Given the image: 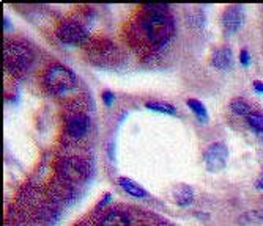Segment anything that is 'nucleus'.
I'll list each match as a JSON object with an SVG mask.
<instances>
[{
  "label": "nucleus",
  "instance_id": "20e7f679",
  "mask_svg": "<svg viewBox=\"0 0 263 226\" xmlns=\"http://www.w3.org/2000/svg\"><path fill=\"white\" fill-rule=\"evenodd\" d=\"M60 176L68 182H82L88 176V167L84 160L78 157H69L63 160L59 167Z\"/></svg>",
  "mask_w": 263,
  "mask_h": 226
},
{
  "label": "nucleus",
  "instance_id": "423d86ee",
  "mask_svg": "<svg viewBox=\"0 0 263 226\" xmlns=\"http://www.w3.org/2000/svg\"><path fill=\"white\" fill-rule=\"evenodd\" d=\"M87 38L84 25L76 20H66L59 29V39L65 44H81Z\"/></svg>",
  "mask_w": 263,
  "mask_h": 226
},
{
  "label": "nucleus",
  "instance_id": "6e6552de",
  "mask_svg": "<svg viewBox=\"0 0 263 226\" xmlns=\"http://www.w3.org/2000/svg\"><path fill=\"white\" fill-rule=\"evenodd\" d=\"M241 22H243V11L240 7L233 5V7L226 10V13L222 16V24H224V29L227 33L236 32L241 27Z\"/></svg>",
  "mask_w": 263,
  "mask_h": 226
},
{
  "label": "nucleus",
  "instance_id": "a211bd4d",
  "mask_svg": "<svg viewBox=\"0 0 263 226\" xmlns=\"http://www.w3.org/2000/svg\"><path fill=\"white\" fill-rule=\"evenodd\" d=\"M103 99L106 100V104H107V106H110V104H112V100H114V94H112L110 91H104V93H103Z\"/></svg>",
  "mask_w": 263,
  "mask_h": 226
},
{
  "label": "nucleus",
  "instance_id": "f257e3e1",
  "mask_svg": "<svg viewBox=\"0 0 263 226\" xmlns=\"http://www.w3.org/2000/svg\"><path fill=\"white\" fill-rule=\"evenodd\" d=\"M153 11L143 20V30H145L148 39L155 44H161L169 39L174 30V20L167 14L165 7L162 5H150Z\"/></svg>",
  "mask_w": 263,
  "mask_h": 226
},
{
  "label": "nucleus",
  "instance_id": "9b49d317",
  "mask_svg": "<svg viewBox=\"0 0 263 226\" xmlns=\"http://www.w3.org/2000/svg\"><path fill=\"white\" fill-rule=\"evenodd\" d=\"M120 186H122V189L126 192V193H129V195H133V196H136V198H143V196H147V192L143 190L137 182H134L133 179H128V178H120Z\"/></svg>",
  "mask_w": 263,
  "mask_h": 226
},
{
  "label": "nucleus",
  "instance_id": "2eb2a0df",
  "mask_svg": "<svg viewBox=\"0 0 263 226\" xmlns=\"http://www.w3.org/2000/svg\"><path fill=\"white\" fill-rule=\"evenodd\" d=\"M246 119H248L249 126H251V128H252L255 132L263 134V113H260V112H251V113L246 116Z\"/></svg>",
  "mask_w": 263,
  "mask_h": 226
},
{
  "label": "nucleus",
  "instance_id": "aec40b11",
  "mask_svg": "<svg viewBox=\"0 0 263 226\" xmlns=\"http://www.w3.org/2000/svg\"><path fill=\"white\" fill-rule=\"evenodd\" d=\"M257 189L263 190V170H261V173H260V176H258V179H257Z\"/></svg>",
  "mask_w": 263,
  "mask_h": 226
},
{
  "label": "nucleus",
  "instance_id": "4468645a",
  "mask_svg": "<svg viewBox=\"0 0 263 226\" xmlns=\"http://www.w3.org/2000/svg\"><path fill=\"white\" fill-rule=\"evenodd\" d=\"M187 107L197 115V118L200 121H206L208 119L206 109H205V106L200 102V100H197V99H187Z\"/></svg>",
  "mask_w": 263,
  "mask_h": 226
},
{
  "label": "nucleus",
  "instance_id": "9d476101",
  "mask_svg": "<svg viewBox=\"0 0 263 226\" xmlns=\"http://www.w3.org/2000/svg\"><path fill=\"white\" fill-rule=\"evenodd\" d=\"M174 198L180 206H187L193 203L194 199V193L193 189L186 184H180L175 190H174Z\"/></svg>",
  "mask_w": 263,
  "mask_h": 226
},
{
  "label": "nucleus",
  "instance_id": "39448f33",
  "mask_svg": "<svg viewBox=\"0 0 263 226\" xmlns=\"http://www.w3.org/2000/svg\"><path fill=\"white\" fill-rule=\"evenodd\" d=\"M229 151L222 143H213L206 148L203 159L205 165L210 171H219L226 167Z\"/></svg>",
  "mask_w": 263,
  "mask_h": 226
},
{
  "label": "nucleus",
  "instance_id": "ddd939ff",
  "mask_svg": "<svg viewBox=\"0 0 263 226\" xmlns=\"http://www.w3.org/2000/svg\"><path fill=\"white\" fill-rule=\"evenodd\" d=\"M230 109H232V112H233L235 115H238V116H248V115L251 113L249 104L246 102L245 99H241V97L233 99L232 102H230Z\"/></svg>",
  "mask_w": 263,
  "mask_h": 226
},
{
  "label": "nucleus",
  "instance_id": "f8f14e48",
  "mask_svg": "<svg viewBox=\"0 0 263 226\" xmlns=\"http://www.w3.org/2000/svg\"><path fill=\"white\" fill-rule=\"evenodd\" d=\"M100 226H129V220L120 212H109L103 218Z\"/></svg>",
  "mask_w": 263,
  "mask_h": 226
},
{
  "label": "nucleus",
  "instance_id": "7ed1b4c3",
  "mask_svg": "<svg viewBox=\"0 0 263 226\" xmlns=\"http://www.w3.org/2000/svg\"><path fill=\"white\" fill-rule=\"evenodd\" d=\"M4 60L7 68L13 72H22L32 65L33 54L27 46L21 43H10L4 49Z\"/></svg>",
  "mask_w": 263,
  "mask_h": 226
},
{
  "label": "nucleus",
  "instance_id": "f03ea898",
  "mask_svg": "<svg viewBox=\"0 0 263 226\" xmlns=\"http://www.w3.org/2000/svg\"><path fill=\"white\" fill-rule=\"evenodd\" d=\"M46 88L54 94L65 93L71 90L76 84V75L69 68L63 65H54L47 69L46 77H44Z\"/></svg>",
  "mask_w": 263,
  "mask_h": 226
},
{
  "label": "nucleus",
  "instance_id": "f3484780",
  "mask_svg": "<svg viewBox=\"0 0 263 226\" xmlns=\"http://www.w3.org/2000/svg\"><path fill=\"white\" fill-rule=\"evenodd\" d=\"M240 60H241V63H243L245 66H248V65H249V60H251V58H249V52H248L246 49H243V50H241V54H240Z\"/></svg>",
  "mask_w": 263,
  "mask_h": 226
},
{
  "label": "nucleus",
  "instance_id": "6ab92c4d",
  "mask_svg": "<svg viewBox=\"0 0 263 226\" xmlns=\"http://www.w3.org/2000/svg\"><path fill=\"white\" fill-rule=\"evenodd\" d=\"M254 90H255V91H258V93H263V82L255 80V82H254Z\"/></svg>",
  "mask_w": 263,
  "mask_h": 226
},
{
  "label": "nucleus",
  "instance_id": "0eeeda50",
  "mask_svg": "<svg viewBox=\"0 0 263 226\" xmlns=\"http://www.w3.org/2000/svg\"><path fill=\"white\" fill-rule=\"evenodd\" d=\"M88 126H90V121L85 115L82 113H78L74 116H71L66 122V131H68V135H71L73 138H81L87 134L88 131Z\"/></svg>",
  "mask_w": 263,
  "mask_h": 226
},
{
  "label": "nucleus",
  "instance_id": "dca6fc26",
  "mask_svg": "<svg viewBox=\"0 0 263 226\" xmlns=\"http://www.w3.org/2000/svg\"><path fill=\"white\" fill-rule=\"evenodd\" d=\"M147 109L155 110V112H161V113H169V115H175V107L165 102H148Z\"/></svg>",
  "mask_w": 263,
  "mask_h": 226
},
{
  "label": "nucleus",
  "instance_id": "1a4fd4ad",
  "mask_svg": "<svg viewBox=\"0 0 263 226\" xmlns=\"http://www.w3.org/2000/svg\"><path fill=\"white\" fill-rule=\"evenodd\" d=\"M232 61H233V57H232V50L227 49V47H222V49H218L213 52V57H211V63L214 68L218 69H227L232 66Z\"/></svg>",
  "mask_w": 263,
  "mask_h": 226
}]
</instances>
